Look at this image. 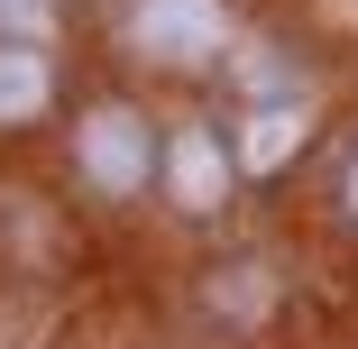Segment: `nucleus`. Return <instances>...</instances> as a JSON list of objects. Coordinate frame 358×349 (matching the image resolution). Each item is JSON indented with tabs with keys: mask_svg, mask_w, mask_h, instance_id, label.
<instances>
[{
	"mask_svg": "<svg viewBox=\"0 0 358 349\" xmlns=\"http://www.w3.org/2000/svg\"><path fill=\"white\" fill-rule=\"evenodd\" d=\"M221 175H230V166H221V148H211L202 129L175 138V193H184V202H211V193H221Z\"/></svg>",
	"mask_w": 358,
	"mask_h": 349,
	"instance_id": "nucleus-5",
	"label": "nucleus"
},
{
	"mask_svg": "<svg viewBox=\"0 0 358 349\" xmlns=\"http://www.w3.org/2000/svg\"><path fill=\"white\" fill-rule=\"evenodd\" d=\"M148 166H157V148H148V129H138L129 111H92V120H83V175H92L101 193H138Z\"/></svg>",
	"mask_w": 358,
	"mask_h": 349,
	"instance_id": "nucleus-2",
	"label": "nucleus"
},
{
	"mask_svg": "<svg viewBox=\"0 0 358 349\" xmlns=\"http://www.w3.org/2000/svg\"><path fill=\"white\" fill-rule=\"evenodd\" d=\"M0 28H10V37H46V0H0Z\"/></svg>",
	"mask_w": 358,
	"mask_h": 349,
	"instance_id": "nucleus-6",
	"label": "nucleus"
},
{
	"mask_svg": "<svg viewBox=\"0 0 358 349\" xmlns=\"http://www.w3.org/2000/svg\"><path fill=\"white\" fill-rule=\"evenodd\" d=\"M37 111H46V55L0 46V120H37Z\"/></svg>",
	"mask_w": 358,
	"mask_h": 349,
	"instance_id": "nucleus-3",
	"label": "nucleus"
},
{
	"mask_svg": "<svg viewBox=\"0 0 358 349\" xmlns=\"http://www.w3.org/2000/svg\"><path fill=\"white\" fill-rule=\"evenodd\" d=\"M294 138H303V101H275V111H257V120L239 129V157H248V166H285Z\"/></svg>",
	"mask_w": 358,
	"mask_h": 349,
	"instance_id": "nucleus-4",
	"label": "nucleus"
},
{
	"mask_svg": "<svg viewBox=\"0 0 358 349\" xmlns=\"http://www.w3.org/2000/svg\"><path fill=\"white\" fill-rule=\"evenodd\" d=\"M129 37L148 55H166V64H202V55L230 46V10H221V0H138Z\"/></svg>",
	"mask_w": 358,
	"mask_h": 349,
	"instance_id": "nucleus-1",
	"label": "nucleus"
},
{
	"mask_svg": "<svg viewBox=\"0 0 358 349\" xmlns=\"http://www.w3.org/2000/svg\"><path fill=\"white\" fill-rule=\"evenodd\" d=\"M340 202H349V212H358V166H349V175H340Z\"/></svg>",
	"mask_w": 358,
	"mask_h": 349,
	"instance_id": "nucleus-7",
	"label": "nucleus"
}]
</instances>
